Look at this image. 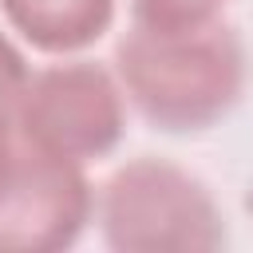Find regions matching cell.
Returning <instances> with one entry per match:
<instances>
[{
  "instance_id": "4",
  "label": "cell",
  "mask_w": 253,
  "mask_h": 253,
  "mask_svg": "<svg viewBox=\"0 0 253 253\" xmlns=\"http://www.w3.org/2000/svg\"><path fill=\"white\" fill-rule=\"evenodd\" d=\"M95 217V194L79 162L20 142L0 182V253L71 249Z\"/></svg>"
},
{
  "instance_id": "5",
  "label": "cell",
  "mask_w": 253,
  "mask_h": 253,
  "mask_svg": "<svg viewBox=\"0 0 253 253\" xmlns=\"http://www.w3.org/2000/svg\"><path fill=\"white\" fill-rule=\"evenodd\" d=\"M4 20L43 55L91 47L115 20V0H0Z\"/></svg>"
},
{
  "instance_id": "6",
  "label": "cell",
  "mask_w": 253,
  "mask_h": 253,
  "mask_svg": "<svg viewBox=\"0 0 253 253\" xmlns=\"http://www.w3.org/2000/svg\"><path fill=\"white\" fill-rule=\"evenodd\" d=\"M229 0H134L130 20L138 24H158V28H190V24H210L221 20Z\"/></svg>"
},
{
  "instance_id": "1",
  "label": "cell",
  "mask_w": 253,
  "mask_h": 253,
  "mask_svg": "<svg viewBox=\"0 0 253 253\" xmlns=\"http://www.w3.org/2000/svg\"><path fill=\"white\" fill-rule=\"evenodd\" d=\"M115 75L126 103L166 134L217 126L245 91V43L225 20L158 28L138 24L115 43Z\"/></svg>"
},
{
  "instance_id": "8",
  "label": "cell",
  "mask_w": 253,
  "mask_h": 253,
  "mask_svg": "<svg viewBox=\"0 0 253 253\" xmlns=\"http://www.w3.org/2000/svg\"><path fill=\"white\" fill-rule=\"evenodd\" d=\"M16 150H20V134H16V126H12V115L0 111V182H4V174H8V166H12V158H16Z\"/></svg>"
},
{
  "instance_id": "2",
  "label": "cell",
  "mask_w": 253,
  "mask_h": 253,
  "mask_svg": "<svg viewBox=\"0 0 253 253\" xmlns=\"http://www.w3.org/2000/svg\"><path fill=\"white\" fill-rule=\"evenodd\" d=\"M95 221L115 253H206L225 245V213L210 186L150 154L107 174L95 194Z\"/></svg>"
},
{
  "instance_id": "7",
  "label": "cell",
  "mask_w": 253,
  "mask_h": 253,
  "mask_svg": "<svg viewBox=\"0 0 253 253\" xmlns=\"http://www.w3.org/2000/svg\"><path fill=\"white\" fill-rule=\"evenodd\" d=\"M28 63H24V55L16 51V43L0 32V111H8L12 115V107H16V99H20V91H24V83H28Z\"/></svg>"
},
{
  "instance_id": "3",
  "label": "cell",
  "mask_w": 253,
  "mask_h": 253,
  "mask_svg": "<svg viewBox=\"0 0 253 253\" xmlns=\"http://www.w3.org/2000/svg\"><path fill=\"white\" fill-rule=\"evenodd\" d=\"M12 126L20 142L87 166L95 158H107L123 142L126 95L119 75L103 63H47L28 75L12 107Z\"/></svg>"
}]
</instances>
